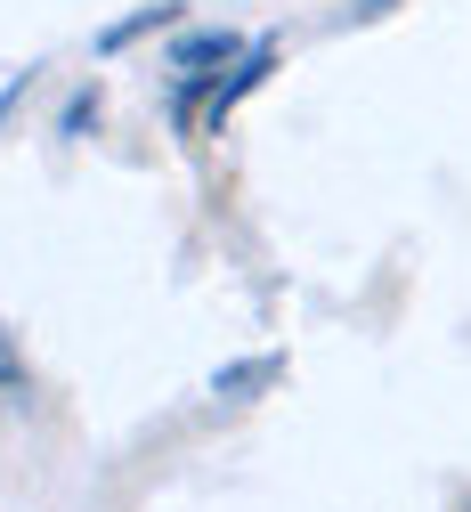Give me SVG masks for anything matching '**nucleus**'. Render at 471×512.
<instances>
[{
    "mask_svg": "<svg viewBox=\"0 0 471 512\" xmlns=\"http://www.w3.org/2000/svg\"><path fill=\"white\" fill-rule=\"evenodd\" d=\"M277 57H285L277 41H252V49L236 57V66H228V82H212V98H204V122H212V131H220V122H228V114H236V106H244V98H252L268 74H277Z\"/></svg>",
    "mask_w": 471,
    "mask_h": 512,
    "instance_id": "obj_1",
    "label": "nucleus"
},
{
    "mask_svg": "<svg viewBox=\"0 0 471 512\" xmlns=\"http://www.w3.org/2000/svg\"><path fill=\"white\" fill-rule=\"evenodd\" d=\"M236 57H244V41H236L228 25H220V33H187V41L171 49V74H179V82H204V90H212V82L236 66Z\"/></svg>",
    "mask_w": 471,
    "mask_h": 512,
    "instance_id": "obj_2",
    "label": "nucleus"
},
{
    "mask_svg": "<svg viewBox=\"0 0 471 512\" xmlns=\"http://www.w3.org/2000/svg\"><path fill=\"white\" fill-rule=\"evenodd\" d=\"M277 374H285V358H244V366H220V374H212V399H252V391H268Z\"/></svg>",
    "mask_w": 471,
    "mask_h": 512,
    "instance_id": "obj_3",
    "label": "nucleus"
},
{
    "mask_svg": "<svg viewBox=\"0 0 471 512\" xmlns=\"http://www.w3.org/2000/svg\"><path fill=\"white\" fill-rule=\"evenodd\" d=\"M179 9H187V0H155V9H139V17L106 25V49H122V41H139V33H163V25H179Z\"/></svg>",
    "mask_w": 471,
    "mask_h": 512,
    "instance_id": "obj_4",
    "label": "nucleus"
},
{
    "mask_svg": "<svg viewBox=\"0 0 471 512\" xmlns=\"http://www.w3.org/2000/svg\"><path fill=\"white\" fill-rule=\"evenodd\" d=\"M33 391V374H25V350L9 342V334H0V407H17Z\"/></svg>",
    "mask_w": 471,
    "mask_h": 512,
    "instance_id": "obj_5",
    "label": "nucleus"
},
{
    "mask_svg": "<svg viewBox=\"0 0 471 512\" xmlns=\"http://www.w3.org/2000/svg\"><path fill=\"white\" fill-rule=\"evenodd\" d=\"M90 122H98V90H82L74 106H65V114H57V131H65V139H74V131H90Z\"/></svg>",
    "mask_w": 471,
    "mask_h": 512,
    "instance_id": "obj_6",
    "label": "nucleus"
},
{
    "mask_svg": "<svg viewBox=\"0 0 471 512\" xmlns=\"http://www.w3.org/2000/svg\"><path fill=\"white\" fill-rule=\"evenodd\" d=\"M382 9H390V0H358V17H382Z\"/></svg>",
    "mask_w": 471,
    "mask_h": 512,
    "instance_id": "obj_7",
    "label": "nucleus"
},
{
    "mask_svg": "<svg viewBox=\"0 0 471 512\" xmlns=\"http://www.w3.org/2000/svg\"><path fill=\"white\" fill-rule=\"evenodd\" d=\"M17 90H25V82H17ZM17 90H0V122H9V106H17Z\"/></svg>",
    "mask_w": 471,
    "mask_h": 512,
    "instance_id": "obj_8",
    "label": "nucleus"
}]
</instances>
